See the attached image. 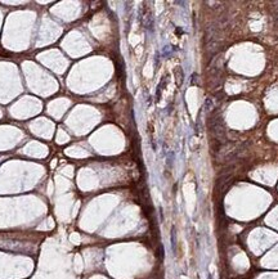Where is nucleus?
Segmentation results:
<instances>
[{
  "label": "nucleus",
  "mask_w": 278,
  "mask_h": 279,
  "mask_svg": "<svg viewBox=\"0 0 278 279\" xmlns=\"http://www.w3.org/2000/svg\"><path fill=\"white\" fill-rule=\"evenodd\" d=\"M175 78H177V81H178V86H180L181 82H183V78H184V75H183V71H181V68L180 67H177L175 68Z\"/></svg>",
  "instance_id": "1"
}]
</instances>
